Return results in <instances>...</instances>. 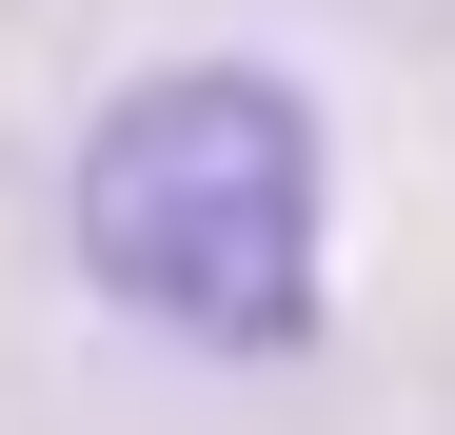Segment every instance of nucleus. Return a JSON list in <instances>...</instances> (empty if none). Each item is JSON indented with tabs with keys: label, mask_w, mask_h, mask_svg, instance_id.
Listing matches in <instances>:
<instances>
[{
	"label": "nucleus",
	"mask_w": 455,
	"mask_h": 435,
	"mask_svg": "<svg viewBox=\"0 0 455 435\" xmlns=\"http://www.w3.org/2000/svg\"><path fill=\"white\" fill-rule=\"evenodd\" d=\"M80 277L179 356H317L337 317V138L277 59H159L60 159Z\"/></svg>",
	"instance_id": "obj_1"
}]
</instances>
